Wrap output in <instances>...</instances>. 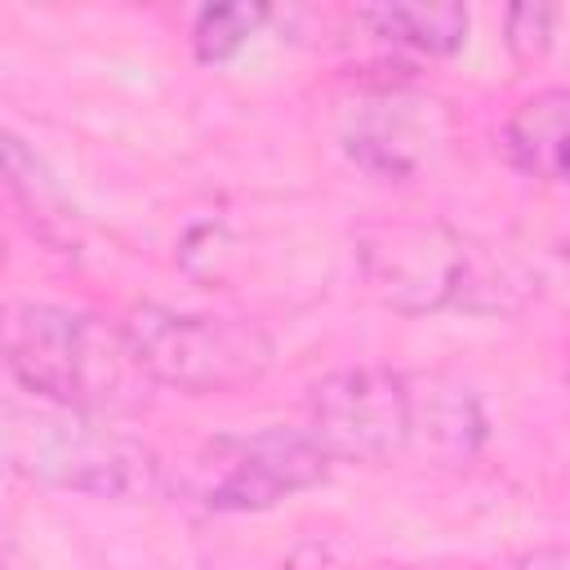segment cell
<instances>
[{
    "label": "cell",
    "instance_id": "obj_1",
    "mask_svg": "<svg viewBox=\"0 0 570 570\" xmlns=\"http://www.w3.org/2000/svg\"><path fill=\"white\" fill-rule=\"evenodd\" d=\"M307 432L343 463H468L485 441V414L450 374L338 370L307 387Z\"/></svg>",
    "mask_w": 570,
    "mask_h": 570
},
{
    "label": "cell",
    "instance_id": "obj_2",
    "mask_svg": "<svg viewBox=\"0 0 570 570\" xmlns=\"http://www.w3.org/2000/svg\"><path fill=\"white\" fill-rule=\"evenodd\" d=\"M4 361L22 392L89 414H129L156 392L125 321L111 325L53 303H18L9 312Z\"/></svg>",
    "mask_w": 570,
    "mask_h": 570
},
{
    "label": "cell",
    "instance_id": "obj_3",
    "mask_svg": "<svg viewBox=\"0 0 570 570\" xmlns=\"http://www.w3.org/2000/svg\"><path fill=\"white\" fill-rule=\"evenodd\" d=\"M4 454L22 476L94 499H147L165 481L156 450L111 428L107 414L53 405L40 396L27 410L9 405Z\"/></svg>",
    "mask_w": 570,
    "mask_h": 570
},
{
    "label": "cell",
    "instance_id": "obj_4",
    "mask_svg": "<svg viewBox=\"0 0 570 570\" xmlns=\"http://www.w3.org/2000/svg\"><path fill=\"white\" fill-rule=\"evenodd\" d=\"M125 330L151 383L191 396L254 387L276 361V343L267 338V330L240 316H205L147 303L129 312Z\"/></svg>",
    "mask_w": 570,
    "mask_h": 570
},
{
    "label": "cell",
    "instance_id": "obj_5",
    "mask_svg": "<svg viewBox=\"0 0 570 570\" xmlns=\"http://www.w3.org/2000/svg\"><path fill=\"white\" fill-rule=\"evenodd\" d=\"M330 463L307 428L223 432L196 445L178 472V490L209 512H263L325 481Z\"/></svg>",
    "mask_w": 570,
    "mask_h": 570
},
{
    "label": "cell",
    "instance_id": "obj_6",
    "mask_svg": "<svg viewBox=\"0 0 570 570\" xmlns=\"http://www.w3.org/2000/svg\"><path fill=\"white\" fill-rule=\"evenodd\" d=\"M356 258L365 285L410 316L481 303V294L499 285V272L445 223H370L356 232Z\"/></svg>",
    "mask_w": 570,
    "mask_h": 570
},
{
    "label": "cell",
    "instance_id": "obj_7",
    "mask_svg": "<svg viewBox=\"0 0 570 570\" xmlns=\"http://www.w3.org/2000/svg\"><path fill=\"white\" fill-rule=\"evenodd\" d=\"M503 151L521 174L570 191V89L521 98L503 125Z\"/></svg>",
    "mask_w": 570,
    "mask_h": 570
},
{
    "label": "cell",
    "instance_id": "obj_8",
    "mask_svg": "<svg viewBox=\"0 0 570 570\" xmlns=\"http://www.w3.org/2000/svg\"><path fill=\"white\" fill-rule=\"evenodd\" d=\"M361 22H370L383 40L410 45L419 53H454L468 36L463 4H379L361 9Z\"/></svg>",
    "mask_w": 570,
    "mask_h": 570
},
{
    "label": "cell",
    "instance_id": "obj_9",
    "mask_svg": "<svg viewBox=\"0 0 570 570\" xmlns=\"http://www.w3.org/2000/svg\"><path fill=\"white\" fill-rule=\"evenodd\" d=\"M419 142L423 134L410 129V116H405V102H396L392 120L379 102V111H370L352 134H347V147L352 156L365 165V169H379V174H410L414 160H419Z\"/></svg>",
    "mask_w": 570,
    "mask_h": 570
},
{
    "label": "cell",
    "instance_id": "obj_10",
    "mask_svg": "<svg viewBox=\"0 0 570 570\" xmlns=\"http://www.w3.org/2000/svg\"><path fill=\"white\" fill-rule=\"evenodd\" d=\"M267 22L263 4H209L191 22V49L200 62H227L258 27Z\"/></svg>",
    "mask_w": 570,
    "mask_h": 570
},
{
    "label": "cell",
    "instance_id": "obj_11",
    "mask_svg": "<svg viewBox=\"0 0 570 570\" xmlns=\"http://www.w3.org/2000/svg\"><path fill=\"white\" fill-rule=\"evenodd\" d=\"M548 31H552V9H530V4H521V9H512L508 13V45L517 49V53H543V45H548Z\"/></svg>",
    "mask_w": 570,
    "mask_h": 570
},
{
    "label": "cell",
    "instance_id": "obj_12",
    "mask_svg": "<svg viewBox=\"0 0 570 570\" xmlns=\"http://www.w3.org/2000/svg\"><path fill=\"white\" fill-rule=\"evenodd\" d=\"M289 570H347V566H343V561H334V552H330V548L307 543V548H298V552L289 557Z\"/></svg>",
    "mask_w": 570,
    "mask_h": 570
},
{
    "label": "cell",
    "instance_id": "obj_13",
    "mask_svg": "<svg viewBox=\"0 0 570 570\" xmlns=\"http://www.w3.org/2000/svg\"><path fill=\"white\" fill-rule=\"evenodd\" d=\"M566 379H570V365H566Z\"/></svg>",
    "mask_w": 570,
    "mask_h": 570
}]
</instances>
